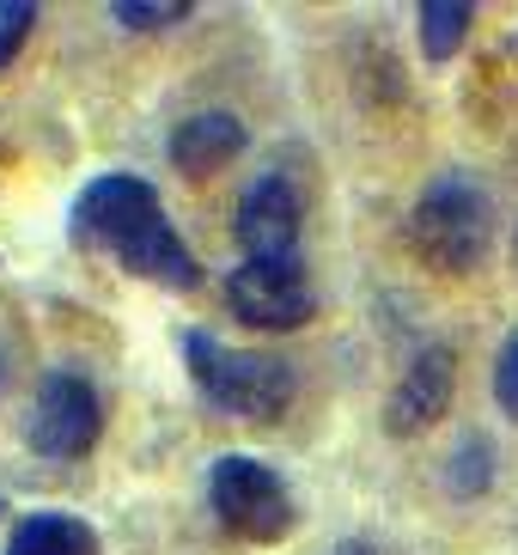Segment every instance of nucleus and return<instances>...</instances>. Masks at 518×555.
Segmentation results:
<instances>
[{"label":"nucleus","mask_w":518,"mask_h":555,"mask_svg":"<svg viewBox=\"0 0 518 555\" xmlns=\"http://www.w3.org/2000/svg\"><path fill=\"white\" fill-rule=\"evenodd\" d=\"M183 360H190V378L195 391L208 397L220 415L232 422H250V427H269L293 409V366L275 354H257V348H226L190 330L183 336Z\"/></svg>","instance_id":"obj_1"},{"label":"nucleus","mask_w":518,"mask_h":555,"mask_svg":"<svg viewBox=\"0 0 518 555\" xmlns=\"http://www.w3.org/2000/svg\"><path fill=\"white\" fill-rule=\"evenodd\" d=\"M409 245L445 275H470L488 250V196L457 171L433 178L422 190V202L409 208Z\"/></svg>","instance_id":"obj_2"},{"label":"nucleus","mask_w":518,"mask_h":555,"mask_svg":"<svg viewBox=\"0 0 518 555\" xmlns=\"http://www.w3.org/2000/svg\"><path fill=\"white\" fill-rule=\"evenodd\" d=\"M208 501H213V513H220V525L238 531V538H250V543H275L293 531V501H287V489H281V476L269 470L262 457H244V452L213 457Z\"/></svg>","instance_id":"obj_3"},{"label":"nucleus","mask_w":518,"mask_h":555,"mask_svg":"<svg viewBox=\"0 0 518 555\" xmlns=\"http://www.w3.org/2000/svg\"><path fill=\"white\" fill-rule=\"evenodd\" d=\"M226 306L250 330H306L318 318V294H311L299 257H287V262L244 257L226 275Z\"/></svg>","instance_id":"obj_4"},{"label":"nucleus","mask_w":518,"mask_h":555,"mask_svg":"<svg viewBox=\"0 0 518 555\" xmlns=\"http://www.w3.org/2000/svg\"><path fill=\"white\" fill-rule=\"evenodd\" d=\"M98 422H104V409H98V391L86 373H49L37 385V403H31V427H25V440H31L37 457H86L98 446Z\"/></svg>","instance_id":"obj_5"},{"label":"nucleus","mask_w":518,"mask_h":555,"mask_svg":"<svg viewBox=\"0 0 518 555\" xmlns=\"http://www.w3.org/2000/svg\"><path fill=\"white\" fill-rule=\"evenodd\" d=\"M299 220H306L299 190H293L281 171L257 178L238 196V245H244V257H257V262L299 257Z\"/></svg>","instance_id":"obj_6"},{"label":"nucleus","mask_w":518,"mask_h":555,"mask_svg":"<svg viewBox=\"0 0 518 555\" xmlns=\"http://www.w3.org/2000/svg\"><path fill=\"white\" fill-rule=\"evenodd\" d=\"M159 208V190L146 178H129V171H111V178L86 183V196L74 202V232H80L86 245H104L111 250L122 232L141 220V214Z\"/></svg>","instance_id":"obj_7"},{"label":"nucleus","mask_w":518,"mask_h":555,"mask_svg":"<svg viewBox=\"0 0 518 555\" xmlns=\"http://www.w3.org/2000/svg\"><path fill=\"white\" fill-rule=\"evenodd\" d=\"M111 257L122 262L129 275H146V281H159V287H183V294L202 281L195 257L183 250V238L171 232V220H165V208L141 214V220H134V227L111 245Z\"/></svg>","instance_id":"obj_8"},{"label":"nucleus","mask_w":518,"mask_h":555,"mask_svg":"<svg viewBox=\"0 0 518 555\" xmlns=\"http://www.w3.org/2000/svg\"><path fill=\"white\" fill-rule=\"evenodd\" d=\"M244 122L232 111H202V116H190V122H178V134H171V165H178L183 178H213V171H226L232 159L244 153Z\"/></svg>","instance_id":"obj_9"},{"label":"nucleus","mask_w":518,"mask_h":555,"mask_svg":"<svg viewBox=\"0 0 518 555\" xmlns=\"http://www.w3.org/2000/svg\"><path fill=\"white\" fill-rule=\"evenodd\" d=\"M452 378H457L452 354L445 348H422V354L409 360L397 397H390V434H415V427L439 422L445 403H452Z\"/></svg>","instance_id":"obj_10"},{"label":"nucleus","mask_w":518,"mask_h":555,"mask_svg":"<svg viewBox=\"0 0 518 555\" xmlns=\"http://www.w3.org/2000/svg\"><path fill=\"white\" fill-rule=\"evenodd\" d=\"M7 555H98V538L74 513H25L7 538Z\"/></svg>","instance_id":"obj_11"},{"label":"nucleus","mask_w":518,"mask_h":555,"mask_svg":"<svg viewBox=\"0 0 518 555\" xmlns=\"http://www.w3.org/2000/svg\"><path fill=\"white\" fill-rule=\"evenodd\" d=\"M415 25H422L427 62H445V55H457L464 31L476 25V7H464V0H427L422 13H415Z\"/></svg>","instance_id":"obj_12"},{"label":"nucleus","mask_w":518,"mask_h":555,"mask_svg":"<svg viewBox=\"0 0 518 555\" xmlns=\"http://www.w3.org/2000/svg\"><path fill=\"white\" fill-rule=\"evenodd\" d=\"M111 13H116V25H129V31H159V25H183L190 7H183V0H116Z\"/></svg>","instance_id":"obj_13"},{"label":"nucleus","mask_w":518,"mask_h":555,"mask_svg":"<svg viewBox=\"0 0 518 555\" xmlns=\"http://www.w3.org/2000/svg\"><path fill=\"white\" fill-rule=\"evenodd\" d=\"M31 25H37V7H31V0H0V67L25 50Z\"/></svg>","instance_id":"obj_14"},{"label":"nucleus","mask_w":518,"mask_h":555,"mask_svg":"<svg viewBox=\"0 0 518 555\" xmlns=\"http://www.w3.org/2000/svg\"><path fill=\"white\" fill-rule=\"evenodd\" d=\"M494 403H501L506 415L518 422V330L506 336L501 360H494Z\"/></svg>","instance_id":"obj_15"},{"label":"nucleus","mask_w":518,"mask_h":555,"mask_svg":"<svg viewBox=\"0 0 518 555\" xmlns=\"http://www.w3.org/2000/svg\"><path fill=\"white\" fill-rule=\"evenodd\" d=\"M513 262H518V238H513Z\"/></svg>","instance_id":"obj_16"},{"label":"nucleus","mask_w":518,"mask_h":555,"mask_svg":"<svg viewBox=\"0 0 518 555\" xmlns=\"http://www.w3.org/2000/svg\"><path fill=\"white\" fill-rule=\"evenodd\" d=\"M0 513H7V501H0Z\"/></svg>","instance_id":"obj_17"}]
</instances>
